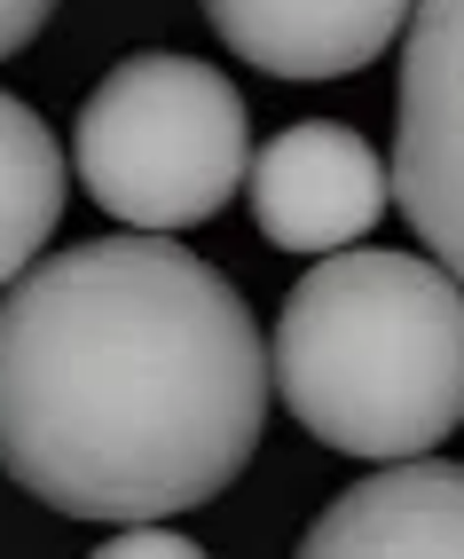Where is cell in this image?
I'll return each instance as SVG.
<instances>
[{
	"label": "cell",
	"instance_id": "1",
	"mask_svg": "<svg viewBox=\"0 0 464 559\" xmlns=\"http://www.w3.org/2000/svg\"><path fill=\"white\" fill-rule=\"evenodd\" d=\"M267 394L245 292L158 229L32 260L0 292V473L48 512L134 528L213 504Z\"/></svg>",
	"mask_w": 464,
	"mask_h": 559
},
{
	"label": "cell",
	"instance_id": "2",
	"mask_svg": "<svg viewBox=\"0 0 464 559\" xmlns=\"http://www.w3.org/2000/svg\"><path fill=\"white\" fill-rule=\"evenodd\" d=\"M267 370L323 450L425 457L464 426V284L417 252H323L276 316Z\"/></svg>",
	"mask_w": 464,
	"mask_h": 559
},
{
	"label": "cell",
	"instance_id": "3",
	"mask_svg": "<svg viewBox=\"0 0 464 559\" xmlns=\"http://www.w3.org/2000/svg\"><path fill=\"white\" fill-rule=\"evenodd\" d=\"M71 166L87 198L127 229H198L252 174L245 95L198 56H127L80 103Z\"/></svg>",
	"mask_w": 464,
	"mask_h": 559
},
{
	"label": "cell",
	"instance_id": "4",
	"mask_svg": "<svg viewBox=\"0 0 464 559\" xmlns=\"http://www.w3.org/2000/svg\"><path fill=\"white\" fill-rule=\"evenodd\" d=\"M394 198L464 284V0H417L394 87Z\"/></svg>",
	"mask_w": 464,
	"mask_h": 559
},
{
	"label": "cell",
	"instance_id": "5",
	"mask_svg": "<svg viewBox=\"0 0 464 559\" xmlns=\"http://www.w3.org/2000/svg\"><path fill=\"white\" fill-rule=\"evenodd\" d=\"M252 221L276 252H346L362 245L385 205H394V166H385L355 127L338 119H299L267 151H252L245 174Z\"/></svg>",
	"mask_w": 464,
	"mask_h": 559
},
{
	"label": "cell",
	"instance_id": "6",
	"mask_svg": "<svg viewBox=\"0 0 464 559\" xmlns=\"http://www.w3.org/2000/svg\"><path fill=\"white\" fill-rule=\"evenodd\" d=\"M205 16L267 80H346L402 40L417 0H205Z\"/></svg>",
	"mask_w": 464,
	"mask_h": 559
},
{
	"label": "cell",
	"instance_id": "7",
	"mask_svg": "<svg viewBox=\"0 0 464 559\" xmlns=\"http://www.w3.org/2000/svg\"><path fill=\"white\" fill-rule=\"evenodd\" d=\"M299 559H464V465L402 457L316 512Z\"/></svg>",
	"mask_w": 464,
	"mask_h": 559
},
{
	"label": "cell",
	"instance_id": "8",
	"mask_svg": "<svg viewBox=\"0 0 464 559\" xmlns=\"http://www.w3.org/2000/svg\"><path fill=\"white\" fill-rule=\"evenodd\" d=\"M63 221V151L48 119L0 95V292H9Z\"/></svg>",
	"mask_w": 464,
	"mask_h": 559
},
{
	"label": "cell",
	"instance_id": "9",
	"mask_svg": "<svg viewBox=\"0 0 464 559\" xmlns=\"http://www.w3.org/2000/svg\"><path fill=\"white\" fill-rule=\"evenodd\" d=\"M95 559H213L205 544H189L181 528H158V520H134V528H119Z\"/></svg>",
	"mask_w": 464,
	"mask_h": 559
},
{
	"label": "cell",
	"instance_id": "10",
	"mask_svg": "<svg viewBox=\"0 0 464 559\" xmlns=\"http://www.w3.org/2000/svg\"><path fill=\"white\" fill-rule=\"evenodd\" d=\"M48 16H56V0H0V63H9L24 40H40Z\"/></svg>",
	"mask_w": 464,
	"mask_h": 559
}]
</instances>
